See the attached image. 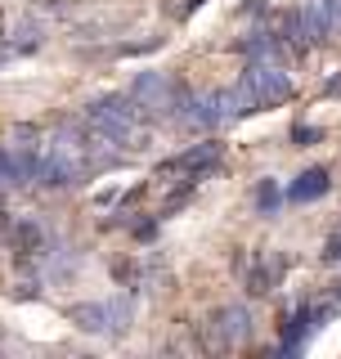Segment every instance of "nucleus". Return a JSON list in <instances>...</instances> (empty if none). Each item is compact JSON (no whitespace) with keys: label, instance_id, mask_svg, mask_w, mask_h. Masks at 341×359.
<instances>
[{"label":"nucleus","instance_id":"7","mask_svg":"<svg viewBox=\"0 0 341 359\" xmlns=\"http://www.w3.org/2000/svg\"><path fill=\"white\" fill-rule=\"evenodd\" d=\"M0 144H5V162H9V175H14V189L18 184H32V180H36V166H41V153H45L41 126L18 121V126L9 130Z\"/></svg>","mask_w":341,"mask_h":359},{"label":"nucleus","instance_id":"1","mask_svg":"<svg viewBox=\"0 0 341 359\" xmlns=\"http://www.w3.org/2000/svg\"><path fill=\"white\" fill-rule=\"evenodd\" d=\"M117 162V144H108L104 135H95L86 126V117H67L59 130L45 140L36 180L45 189H76L86 180H95L99 171Z\"/></svg>","mask_w":341,"mask_h":359},{"label":"nucleus","instance_id":"11","mask_svg":"<svg viewBox=\"0 0 341 359\" xmlns=\"http://www.w3.org/2000/svg\"><path fill=\"white\" fill-rule=\"evenodd\" d=\"M283 256L279 252H269V256H260L256 261V269L252 274H247V292H252V297H265V292H274L279 287V278H283Z\"/></svg>","mask_w":341,"mask_h":359},{"label":"nucleus","instance_id":"2","mask_svg":"<svg viewBox=\"0 0 341 359\" xmlns=\"http://www.w3.org/2000/svg\"><path fill=\"white\" fill-rule=\"evenodd\" d=\"M81 117H86V126L95 130V135H104L108 144H117V149H135V144L144 140V112L135 108V99L126 95V90H117V95H99V99H90V104L81 108Z\"/></svg>","mask_w":341,"mask_h":359},{"label":"nucleus","instance_id":"3","mask_svg":"<svg viewBox=\"0 0 341 359\" xmlns=\"http://www.w3.org/2000/svg\"><path fill=\"white\" fill-rule=\"evenodd\" d=\"M238 90L252 99V108H279L297 95V90H292V76L283 72L279 59H247L243 76H238Z\"/></svg>","mask_w":341,"mask_h":359},{"label":"nucleus","instance_id":"6","mask_svg":"<svg viewBox=\"0 0 341 359\" xmlns=\"http://www.w3.org/2000/svg\"><path fill=\"white\" fill-rule=\"evenodd\" d=\"M215 162H220V144H215V140H202V144H189L185 153L166 157V162L153 171V180L162 189H170V184H193V180H202L207 171H215Z\"/></svg>","mask_w":341,"mask_h":359},{"label":"nucleus","instance_id":"15","mask_svg":"<svg viewBox=\"0 0 341 359\" xmlns=\"http://www.w3.org/2000/svg\"><path fill=\"white\" fill-rule=\"evenodd\" d=\"M292 140H301V144L305 140H319V130H314V126H297V130H292Z\"/></svg>","mask_w":341,"mask_h":359},{"label":"nucleus","instance_id":"14","mask_svg":"<svg viewBox=\"0 0 341 359\" xmlns=\"http://www.w3.org/2000/svg\"><path fill=\"white\" fill-rule=\"evenodd\" d=\"M32 14H36V18H72L76 5H72V0H36Z\"/></svg>","mask_w":341,"mask_h":359},{"label":"nucleus","instance_id":"8","mask_svg":"<svg viewBox=\"0 0 341 359\" xmlns=\"http://www.w3.org/2000/svg\"><path fill=\"white\" fill-rule=\"evenodd\" d=\"M0 233L9 238V252H14V261H18L22 269L41 265L45 256H50V233H45V224L32 220V216H22V220H14V224L0 220Z\"/></svg>","mask_w":341,"mask_h":359},{"label":"nucleus","instance_id":"13","mask_svg":"<svg viewBox=\"0 0 341 359\" xmlns=\"http://www.w3.org/2000/svg\"><path fill=\"white\" fill-rule=\"evenodd\" d=\"M279 202H283V189L274 184V180H260V184H256V211H260V216H274Z\"/></svg>","mask_w":341,"mask_h":359},{"label":"nucleus","instance_id":"9","mask_svg":"<svg viewBox=\"0 0 341 359\" xmlns=\"http://www.w3.org/2000/svg\"><path fill=\"white\" fill-rule=\"evenodd\" d=\"M131 314H135V306H131L126 297H112V301L72 306V310H67V319H72L76 328H86V332H121V328H131Z\"/></svg>","mask_w":341,"mask_h":359},{"label":"nucleus","instance_id":"10","mask_svg":"<svg viewBox=\"0 0 341 359\" xmlns=\"http://www.w3.org/2000/svg\"><path fill=\"white\" fill-rule=\"evenodd\" d=\"M301 18V32H305V45H323L333 41V9H328V0H305L297 9Z\"/></svg>","mask_w":341,"mask_h":359},{"label":"nucleus","instance_id":"17","mask_svg":"<svg viewBox=\"0 0 341 359\" xmlns=\"http://www.w3.org/2000/svg\"><path fill=\"white\" fill-rule=\"evenodd\" d=\"M323 95H328V99H341V72H337V76H333V81H328V86H323Z\"/></svg>","mask_w":341,"mask_h":359},{"label":"nucleus","instance_id":"5","mask_svg":"<svg viewBox=\"0 0 341 359\" xmlns=\"http://www.w3.org/2000/svg\"><path fill=\"white\" fill-rule=\"evenodd\" d=\"M252 341V310L247 306H215L207 319H202V346L215 355H225V351H238V346H247Z\"/></svg>","mask_w":341,"mask_h":359},{"label":"nucleus","instance_id":"4","mask_svg":"<svg viewBox=\"0 0 341 359\" xmlns=\"http://www.w3.org/2000/svg\"><path fill=\"white\" fill-rule=\"evenodd\" d=\"M126 95L135 99V108L144 112V121H170L180 95H185V81H175V76H166V72H140Z\"/></svg>","mask_w":341,"mask_h":359},{"label":"nucleus","instance_id":"12","mask_svg":"<svg viewBox=\"0 0 341 359\" xmlns=\"http://www.w3.org/2000/svg\"><path fill=\"white\" fill-rule=\"evenodd\" d=\"M328 189H333V175H328V166H310V171H301L297 180H292L288 198H292V202H314V198H323Z\"/></svg>","mask_w":341,"mask_h":359},{"label":"nucleus","instance_id":"16","mask_svg":"<svg viewBox=\"0 0 341 359\" xmlns=\"http://www.w3.org/2000/svg\"><path fill=\"white\" fill-rule=\"evenodd\" d=\"M323 256H328V261H333V265L341 261V233H337V238H333V243H328V252H323Z\"/></svg>","mask_w":341,"mask_h":359}]
</instances>
